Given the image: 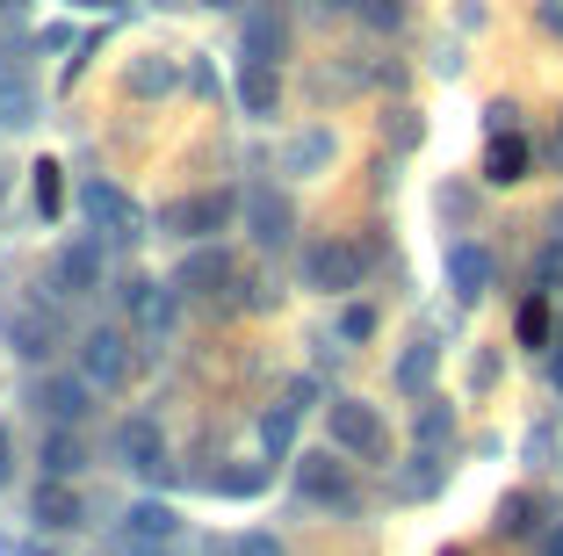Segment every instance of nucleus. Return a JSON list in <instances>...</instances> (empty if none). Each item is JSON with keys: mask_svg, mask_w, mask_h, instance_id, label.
<instances>
[{"mask_svg": "<svg viewBox=\"0 0 563 556\" xmlns=\"http://www.w3.org/2000/svg\"><path fill=\"white\" fill-rule=\"evenodd\" d=\"M36 405H44L51 412V419H58V426H66V419H87V412H95V383H87V377H36Z\"/></svg>", "mask_w": 563, "mask_h": 556, "instance_id": "14", "label": "nucleus"}, {"mask_svg": "<svg viewBox=\"0 0 563 556\" xmlns=\"http://www.w3.org/2000/svg\"><path fill=\"white\" fill-rule=\"evenodd\" d=\"M232 556H289V549H282V535L253 527V535H239V549H232Z\"/></svg>", "mask_w": 563, "mask_h": 556, "instance_id": "33", "label": "nucleus"}, {"mask_svg": "<svg viewBox=\"0 0 563 556\" xmlns=\"http://www.w3.org/2000/svg\"><path fill=\"white\" fill-rule=\"evenodd\" d=\"M563 290V231L534 253V296H556Z\"/></svg>", "mask_w": 563, "mask_h": 556, "instance_id": "29", "label": "nucleus"}, {"mask_svg": "<svg viewBox=\"0 0 563 556\" xmlns=\"http://www.w3.org/2000/svg\"><path fill=\"white\" fill-rule=\"evenodd\" d=\"M8 340H15V355H22V361H44L51 347H58V332H51V318L22 312V318H8Z\"/></svg>", "mask_w": 563, "mask_h": 556, "instance_id": "24", "label": "nucleus"}, {"mask_svg": "<svg viewBox=\"0 0 563 556\" xmlns=\"http://www.w3.org/2000/svg\"><path fill=\"white\" fill-rule=\"evenodd\" d=\"M196 8H246V0H196Z\"/></svg>", "mask_w": 563, "mask_h": 556, "instance_id": "46", "label": "nucleus"}, {"mask_svg": "<svg viewBox=\"0 0 563 556\" xmlns=\"http://www.w3.org/2000/svg\"><path fill=\"white\" fill-rule=\"evenodd\" d=\"M239 58H246V66H282V58H289V15H282L275 0H253V8H246Z\"/></svg>", "mask_w": 563, "mask_h": 556, "instance_id": "7", "label": "nucleus"}, {"mask_svg": "<svg viewBox=\"0 0 563 556\" xmlns=\"http://www.w3.org/2000/svg\"><path fill=\"white\" fill-rule=\"evenodd\" d=\"M246 231L253 246H289V231H297V203L282 196V188H246Z\"/></svg>", "mask_w": 563, "mask_h": 556, "instance_id": "9", "label": "nucleus"}, {"mask_svg": "<svg viewBox=\"0 0 563 556\" xmlns=\"http://www.w3.org/2000/svg\"><path fill=\"white\" fill-rule=\"evenodd\" d=\"M441 484H448V462H441V448H419V456H412V470L398 477V499H433Z\"/></svg>", "mask_w": 563, "mask_h": 556, "instance_id": "22", "label": "nucleus"}, {"mask_svg": "<svg viewBox=\"0 0 563 556\" xmlns=\"http://www.w3.org/2000/svg\"><path fill=\"white\" fill-rule=\"evenodd\" d=\"M51 282L58 290H73V296H87L101 282V239L87 231V239H66L58 246V261H51Z\"/></svg>", "mask_w": 563, "mask_h": 556, "instance_id": "11", "label": "nucleus"}, {"mask_svg": "<svg viewBox=\"0 0 563 556\" xmlns=\"http://www.w3.org/2000/svg\"><path fill=\"white\" fill-rule=\"evenodd\" d=\"M549 166L563 174V123H556V138H549Z\"/></svg>", "mask_w": 563, "mask_h": 556, "instance_id": "43", "label": "nucleus"}, {"mask_svg": "<svg viewBox=\"0 0 563 556\" xmlns=\"http://www.w3.org/2000/svg\"><path fill=\"white\" fill-rule=\"evenodd\" d=\"M117 448H123V462H131L137 477H166V434H159V419H123V434H117Z\"/></svg>", "mask_w": 563, "mask_h": 556, "instance_id": "13", "label": "nucleus"}, {"mask_svg": "<svg viewBox=\"0 0 563 556\" xmlns=\"http://www.w3.org/2000/svg\"><path fill=\"white\" fill-rule=\"evenodd\" d=\"M73 361H80V377L95 383V391H123V383H131V332H123V326H95V332H80Z\"/></svg>", "mask_w": 563, "mask_h": 556, "instance_id": "5", "label": "nucleus"}, {"mask_svg": "<svg viewBox=\"0 0 563 556\" xmlns=\"http://www.w3.org/2000/svg\"><path fill=\"white\" fill-rule=\"evenodd\" d=\"M297 499L332 506V513H354V506H362V491H354V462L340 456V448H311V456H297Z\"/></svg>", "mask_w": 563, "mask_h": 556, "instance_id": "2", "label": "nucleus"}, {"mask_svg": "<svg viewBox=\"0 0 563 556\" xmlns=\"http://www.w3.org/2000/svg\"><path fill=\"white\" fill-rule=\"evenodd\" d=\"M303 290H311V296L362 290V246H354V239H311V246H303Z\"/></svg>", "mask_w": 563, "mask_h": 556, "instance_id": "4", "label": "nucleus"}, {"mask_svg": "<svg viewBox=\"0 0 563 556\" xmlns=\"http://www.w3.org/2000/svg\"><path fill=\"white\" fill-rule=\"evenodd\" d=\"M514 340L520 347H556V312H549V296H528V304H520Z\"/></svg>", "mask_w": 563, "mask_h": 556, "instance_id": "23", "label": "nucleus"}, {"mask_svg": "<svg viewBox=\"0 0 563 556\" xmlns=\"http://www.w3.org/2000/svg\"><path fill=\"white\" fill-rule=\"evenodd\" d=\"M390 138H398V145H419V116H412V109H398V123H390Z\"/></svg>", "mask_w": 563, "mask_h": 556, "instance_id": "37", "label": "nucleus"}, {"mask_svg": "<svg viewBox=\"0 0 563 556\" xmlns=\"http://www.w3.org/2000/svg\"><path fill=\"white\" fill-rule=\"evenodd\" d=\"M123 556H166V542H123Z\"/></svg>", "mask_w": 563, "mask_h": 556, "instance_id": "40", "label": "nucleus"}, {"mask_svg": "<svg viewBox=\"0 0 563 556\" xmlns=\"http://www.w3.org/2000/svg\"><path fill=\"white\" fill-rule=\"evenodd\" d=\"M542 499L534 491H506L498 499V513H492V535H506V542H528V535H542Z\"/></svg>", "mask_w": 563, "mask_h": 556, "instance_id": "16", "label": "nucleus"}, {"mask_svg": "<svg viewBox=\"0 0 563 556\" xmlns=\"http://www.w3.org/2000/svg\"><path fill=\"white\" fill-rule=\"evenodd\" d=\"M549 391L563 397V332H556V347H549Z\"/></svg>", "mask_w": 563, "mask_h": 556, "instance_id": "39", "label": "nucleus"}, {"mask_svg": "<svg viewBox=\"0 0 563 556\" xmlns=\"http://www.w3.org/2000/svg\"><path fill=\"white\" fill-rule=\"evenodd\" d=\"M514 101H492V109H484V123H492V138H506V131H514Z\"/></svg>", "mask_w": 563, "mask_h": 556, "instance_id": "35", "label": "nucleus"}, {"mask_svg": "<svg viewBox=\"0 0 563 556\" xmlns=\"http://www.w3.org/2000/svg\"><path fill=\"white\" fill-rule=\"evenodd\" d=\"M8 456H15V441H8V426H0V484H8Z\"/></svg>", "mask_w": 563, "mask_h": 556, "instance_id": "42", "label": "nucleus"}, {"mask_svg": "<svg viewBox=\"0 0 563 556\" xmlns=\"http://www.w3.org/2000/svg\"><path fill=\"white\" fill-rule=\"evenodd\" d=\"M433 369H441V347H433V340H412L398 355V391L405 397H427L433 391Z\"/></svg>", "mask_w": 563, "mask_h": 556, "instance_id": "18", "label": "nucleus"}, {"mask_svg": "<svg viewBox=\"0 0 563 556\" xmlns=\"http://www.w3.org/2000/svg\"><path fill=\"white\" fill-rule=\"evenodd\" d=\"M492 383H498V355H492V347H484V355L470 361V391H492Z\"/></svg>", "mask_w": 563, "mask_h": 556, "instance_id": "34", "label": "nucleus"}, {"mask_svg": "<svg viewBox=\"0 0 563 556\" xmlns=\"http://www.w3.org/2000/svg\"><path fill=\"white\" fill-rule=\"evenodd\" d=\"M239 109L275 116L282 109V66H246V58H239Z\"/></svg>", "mask_w": 563, "mask_h": 556, "instance_id": "17", "label": "nucleus"}, {"mask_svg": "<svg viewBox=\"0 0 563 556\" xmlns=\"http://www.w3.org/2000/svg\"><path fill=\"white\" fill-rule=\"evenodd\" d=\"M498 282V261L484 253L477 239H455L448 246V290H455V304H484Z\"/></svg>", "mask_w": 563, "mask_h": 556, "instance_id": "8", "label": "nucleus"}, {"mask_svg": "<svg viewBox=\"0 0 563 556\" xmlns=\"http://www.w3.org/2000/svg\"><path fill=\"white\" fill-rule=\"evenodd\" d=\"M542 556H563V521H556V527L542 535Z\"/></svg>", "mask_w": 563, "mask_h": 556, "instance_id": "41", "label": "nucleus"}, {"mask_svg": "<svg viewBox=\"0 0 563 556\" xmlns=\"http://www.w3.org/2000/svg\"><path fill=\"white\" fill-rule=\"evenodd\" d=\"M267 484H275V470H267V462H239V470H217V499H261Z\"/></svg>", "mask_w": 563, "mask_h": 556, "instance_id": "26", "label": "nucleus"}, {"mask_svg": "<svg viewBox=\"0 0 563 556\" xmlns=\"http://www.w3.org/2000/svg\"><path fill=\"white\" fill-rule=\"evenodd\" d=\"M232 225H239V196L232 188H210V196H188V203L166 210V231H181V239H196V246L224 239Z\"/></svg>", "mask_w": 563, "mask_h": 556, "instance_id": "6", "label": "nucleus"}, {"mask_svg": "<svg viewBox=\"0 0 563 556\" xmlns=\"http://www.w3.org/2000/svg\"><path fill=\"white\" fill-rule=\"evenodd\" d=\"M73 8H95V15H101V8H123V0H73Z\"/></svg>", "mask_w": 563, "mask_h": 556, "instance_id": "44", "label": "nucleus"}, {"mask_svg": "<svg viewBox=\"0 0 563 556\" xmlns=\"http://www.w3.org/2000/svg\"><path fill=\"white\" fill-rule=\"evenodd\" d=\"M325 426H332V448H340V456L390 462V426H383L376 405H362V397H332V405H325Z\"/></svg>", "mask_w": 563, "mask_h": 556, "instance_id": "1", "label": "nucleus"}, {"mask_svg": "<svg viewBox=\"0 0 563 556\" xmlns=\"http://www.w3.org/2000/svg\"><path fill=\"white\" fill-rule=\"evenodd\" d=\"M123 87H131L137 101H159V95H174V66H166V58H137Z\"/></svg>", "mask_w": 563, "mask_h": 556, "instance_id": "28", "label": "nucleus"}, {"mask_svg": "<svg viewBox=\"0 0 563 556\" xmlns=\"http://www.w3.org/2000/svg\"><path fill=\"white\" fill-rule=\"evenodd\" d=\"M22 556H51V549H22Z\"/></svg>", "mask_w": 563, "mask_h": 556, "instance_id": "48", "label": "nucleus"}, {"mask_svg": "<svg viewBox=\"0 0 563 556\" xmlns=\"http://www.w3.org/2000/svg\"><path fill=\"white\" fill-rule=\"evenodd\" d=\"M73 203H80V217H87L95 239H137V231H145V210L123 196L117 181H101V174H87L80 188H73Z\"/></svg>", "mask_w": 563, "mask_h": 556, "instance_id": "3", "label": "nucleus"}, {"mask_svg": "<svg viewBox=\"0 0 563 556\" xmlns=\"http://www.w3.org/2000/svg\"><path fill=\"white\" fill-rule=\"evenodd\" d=\"M332 152H340V145H332V131H303V138H289V152H282V166L311 181V174H325V166H332Z\"/></svg>", "mask_w": 563, "mask_h": 556, "instance_id": "19", "label": "nucleus"}, {"mask_svg": "<svg viewBox=\"0 0 563 556\" xmlns=\"http://www.w3.org/2000/svg\"><path fill=\"white\" fill-rule=\"evenodd\" d=\"M441 556H470V549H441Z\"/></svg>", "mask_w": 563, "mask_h": 556, "instance_id": "47", "label": "nucleus"}, {"mask_svg": "<svg viewBox=\"0 0 563 556\" xmlns=\"http://www.w3.org/2000/svg\"><path fill=\"white\" fill-rule=\"evenodd\" d=\"M123 521H131V542H174V527H181L174 506H159V499H137Z\"/></svg>", "mask_w": 563, "mask_h": 556, "instance_id": "25", "label": "nucleus"}, {"mask_svg": "<svg viewBox=\"0 0 563 556\" xmlns=\"http://www.w3.org/2000/svg\"><path fill=\"white\" fill-rule=\"evenodd\" d=\"M261 448L267 462H297L289 448H297V405H267L261 412Z\"/></svg>", "mask_w": 563, "mask_h": 556, "instance_id": "20", "label": "nucleus"}, {"mask_svg": "<svg viewBox=\"0 0 563 556\" xmlns=\"http://www.w3.org/2000/svg\"><path fill=\"white\" fill-rule=\"evenodd\" d=\"M318 8H354V15H362V0H318Z\"/></svg>", "mask_w": 563, "mask_h": 556, "instance_id": "45", "label": "nucleus"}, {"mask_svg": "<svg viewBox=\"0 0 563 556\" xmlns=\"http://www.w3.org/2000/svg\"><path fill=\"white\" fill-rule=\"evenodd\" d=\"M66 210V188H58V160L36 166V217H58Z\"/></svg>", "mask_w": 563, "mask_h": 556, "instance_id": "30", "label": "nucleus"}, {"mask_svg": "<svg viewBox=\"0 0 563 556\" xmlns=\"http://www.w3.org/2000/svg\"><path fill=\"white\" fill-rule=\"evenodd\" d=\"M30 513H36V527H51V535H66V527H80V521H87L80 491H73L66 477H44V484L30 491Z\"/></svg>", "mask_w": 563, "mask_h": 556, "instance_id": "12", "label": "nucleus"}, {"mask_svg": "<svg viewBox=\"0 0 563 556\" xmlns=\"http://www.w3.org/2000/svg\"><path fill=\"white\" fill-rule=\"evenodd\" d=\"M534 22H542L549 36H563V0H534Z\"/></svg>", "mask_w": 563, "mask_h": 556, "instance_id": "36", "label": "nucleus"}, {"mask_svg": "<svg viewBox=\"0 0 563 556\" xmlns=\"http://www.w3.org/2000/svg\"><path fill=\"white\" fill-rule=\"evenodd\" d=\"M362 22H368V30H398V22H405V0H362Z\"/></svg>", "mask_w": 563, "mask_h": 556, "instance_id": "32", "label": "nucleus"}, {"mask_svg": "<svg viewBox=\"0 0 563 556\" xmlns=\"http://www.w3.org/2000/svg\"><path fill=\"white\" fill-rule=\"evenodd\" d=\"M87 470V441L80 434H66V426H51V441H44V477H80Z\"/></svg>", "mask_w": 563, "mask_h": 556, "instance_id": "21", "label": "nucleus"}, {"mask_svg": "<svg viewBox=\"0 0 563 556\" xmlns=\"http://www.w3.org/2000/svg\"><path fill=\"white\" fill-rule=\"evenodd\" d=\"M340 340H347V347L376 340V304H347V312H340Z\"/></svg>", "mask_w": 563, "mask_h": 556, "instance_id": "31", "label": "nucleus"}, {"mask_svg": "<svg viewBox=\"0 0 563 556\" xmlns=\"http://www.w3.org/2000/svg\"><path fill=\"white\" fill-rule=\"evenodd\" d=\"M174 290L181 296H217V290H232V253L224 246H188L181 253V268H174Z\"/></svg>", "mask_w": 563, "mask_h": 556, "instance_id": "10", "label": "nucleus"}, {"mask_svg": "<svg viewBox=\"0 0 563 556\" xmlns=\"http://www.w3.org/2000/svg\"><path fill=\"white\" fill-rule=\"evenodd\" d=\"M528 166H534V145H528L520 131L492 138V152H484V181H492V188H514V181H528Z\"/></svg>", "mask_w": 563, "mask_h": 556, "instance_id": "15", "label": "nucleus"}, {"mask_svg": "<svg viewBox=\"0 0 563 556\" xmlns=\"http://www.w3.org/2000/svg\"><path fill=\"white\" fill-rule=\"evenodd\" d=\"M412 434H419V448H441V441H455V412H448L441 397H419V419H412Z\"/></svg>", "mask_w": 563, "mask_h": 556, "instance_id": "27", "label": "nucleus"}, {"mask_svg": "<svg viewBox=\"0 0 563 556\" xmlns=\"http://www.w3.org/2000/svg\"><path fill=\"white\" fill-rule=\"evenodd\" d=\"M549 448H556V434H549V426H534V434H528V456L549 462Z\"/></svg>", "mask_w": 563, "mask_h": 556, "instance_id": "38", "label": "nucleus"}]
</instances>
